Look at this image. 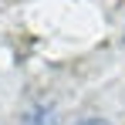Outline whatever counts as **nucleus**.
Returning <instances> with one entry per match:
<instances>
[{
  "label": "nucleus",
  "mask_w": 125,
  "mask_h": 125,
  "mask_svg": "<svg viewBox=\"0 0 125 125\" xmlns=\"http://www.w3.org/2000/svg\"><path fill=\"white\" fill-rule=\"evenodd\" d=\"M74 125H112L108 118H102V115H84V118H78Z\"/></svg>",
  "instance_id": "f03ea898"
},
{
  "label": "nucleus",
  "mask_w": 125,
  "mask_h": 125,
  "mask_svg": "<svg viewBox=\"0 0 125 125\" xmlns=\"http://www.w3.org/2000/svg\"><path fill=\"white\" fill-rule=\"evenodd\" d=\"M21 125H51V115H47V108H31Z\"/></svg>",
  "instance_id": "f257e3e1"
}]
</instances>
